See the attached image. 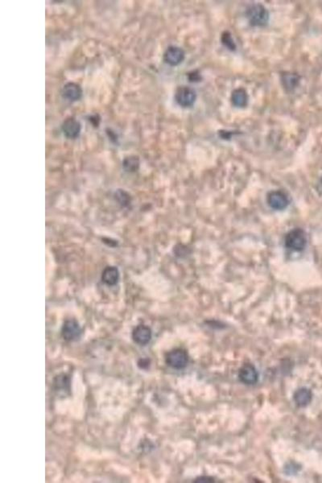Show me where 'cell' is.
<instances>
[{"label":"cell","instance_id":"1","mask_svg":"<svg viewBox=\"0 0 322 483\" xmlns=\"http://www.w3.org/2000/svg\"><path fill=\"white\" fill-rule=\"evenodd\" d=\"M248 20L252 26L264 27L268 23L269 14L268 10L261 4H255L250 6L247 12Z\"/></svg>","mask_w":322,"mask_h":483},{"label":"cell","instance_id":"2","mask_svg":"<svg viewBox=\"0 0 322 483\" xmlns=\"http://www.w3.org/2000/svg\"><path fill=\"white\" fill-rule=\"evenodd\" d=\"M307 239L306 233L302 229H294L288 233L285 237V245L292 251H302L305 249Z\"/></svg>","mask_w":322,"mask_h":483},{"label":"cell","instance_id":"3","mask_svg":"<svg viewBox=\"0 0 322 483\" xmlns=\"http://www.w3.org/2000/svg\"><path fill=\"white\" fill-rule=\"evenodd\" d=\"M189 363V355L185 350L175 349L166 355V363L174 369L185 368Z\"/></svg>","mask_w":322,"mask_h":483},{"label":"cell","instance_id":"4","mask_svg":"<svg viewBox=\"0 0 322 483\" xmlns=\"http://www.w3.org/2000/svg\"><path fill=\"white\" fill-rule=\"evenodd\" d=\"M196 92L188 86H180L175 93L176 102L181 106L189 107L193 106L196 101Z\"/></svg>","mask_w":322,"mask_h":483},{"label":"cell","instance_id":"5","mask_svg":"<svg viewBox=\"0 0 322 483\" xmlns=\"http://www.w3.org/2000/svg\"><path fill=\"white\" fill-rule=\"evenodd\" d=\"M61 335L64 340L73 342L81 338V329L77 321L67 320L61 328Z\"/></svg>","mask_w":322,"mask_h":483},{"label":"cell","instance_id":"6","mask_svg":"<svg viewBox=\"0 0 322 483\" xmlns=\"http://www.w3.org/2000/svg\"><path fill=\"white\" fill-rule=\"evenodd\" d=\"M268 205L276 210H285L289 204L288 196L281 191H273L268 195Z\"/></svg>","mask_w":322,"mask_h":483},{"label":"cell","instance_id":"7","mask_svg":"<svg viewBox=\"0 0 322 483\" xmlns=\"http://www.w3.org/2000/svg\"><path fill=\"white\" fill-rule=\"evenodd\" d=\"M239 378L243 384H248V385L256 384L259 379L257 370L252 364L246 363L239 370Z\"/></svg>","mask_w":322,"mask_h":483},{"label":"cell","instance_id":"8","mask_svg":"<svg viewBox=\"0 0 322 483\" xmlns=\"http://www.w3.org/2000/svg\"><path fill=\"white\" fill-rule=\"evenodd\" d=\"M184 59H185V52L183 50L176 46H170L167 48L164 54V61L172 66H176L181 64Z\"/></svg>","mask_w":322,"mask_h":483},{"label":"cell","instance_id":"9","mask_svg":"<svg viewBox=\"0 0 322 483\" xmlns=\"http://www.w3.org/2000/svg\"><path fill=\"white\" fill-rule=\"evenodd\" d=\"M64 135L69 139H76L79 136L81 133V124L74 118H69L65 119L61 126Z\"/></svg>","mask_w":322,"mask_h":483},{"label":"cell","instance_id":"10","mask_svg":"<svg viewBox=\"0 0 322 483\" xmlns=\"http://www.w3.org/2000/svg\"><path fill=\"white\" fill-rule=\"evenodd\" d=\"M132 338L135 343L140 346H145L152 339V330L148 326L140 325L135 327L132 333Z\"/></svg>","mask_w":322,"mask_h":483},{"label":"cell","instance_id":"11","mask_svg":"<svg viewBox=\"0 0 322 483\" xmlns=\"http://www.w3.org/2000/svg\"><path fill=\"white\" fill-rule=\"evenodd\" d=\"M63 96L64 98L75 102L78 101L82 96V89L79 85L74 82H69L64 85L62 89Z\"/></svg>","mask_w":322,"mask_h":483},{"label":"cell","instance_id":"12","mask_svg":"<svg viewBox=\"0 0 322 483\" xmlns=\"http://www.w3.org/2000/svg\"><path fill=\"white\" fill-rule=\"evenodd\" d=\"M102 280L106 285L114 286L119 280V269L116 267H106L102 272Z\"/></svg>","mask_w":322,"mask_h":483},{"label":"cell","instance_id":"13","mask_svg":"<svg viewBox=\"0 0 322 483\" xmlns=\"http://www.w3.org/2000/svg\"><path fill=\"white\" fill-rule=\"evenodd\" d=\"M293 399L298 406H307L312 400V392L308 388H301L295 392Z\"/></svg>","mask_w":322,"mask_h":483},{"label":"cell","instance_id":"14","mask_svg":"<svg viewBox=\"0 0 322 483\" xmlns=\"http://www.w3.org/2000/svg\"><path fill=\"white\" fill-rule=\"evenodd\" d=\"M232 103L237 107H244L247 106L248 101V96L245 89H237L234 90L231 95Z\"/></svg>","mask_w":322,"mask_h":483},{"label":"cell","instance_id":"15","mask_svg":"<svg viewBox=\"0 0 322 483\" xmlns=\"http://www.w3.org/2000/svg\"><path fill=\"white\" fill-rule=\"evenodd\" d=\"M139 166V160L137 156H128L123 161V167L127 172H136Z\"/></svg>","mask_w":322,"mask_h":483},{"label":"cell","instance_id":"16","mask_svg":"<svg viewBox=\"0 0 322 483\" xmlns=\"http://www.w3.org/2000/svg\"><path fill=\"white\" fill-rule=\"evenodd\" d=\"M55 387H56V391L69 389V380H68V378L64 376V375L57 376L56 381H55Z\"/></svg>","mask_w":322,"mask_h":483},{"label":"cell","instance_id":"17","mask_svg":"<svg viewBox=\"0 0 322 483\" xmlns=\"http://www.w3.org/2000/svg\"><path fill=\"white\" fill-rule=\"evenodd\" d=\"M115 197H116L117 199L119 201V203L121 205H123V206H126V205H128L131 202V199H130V196L127 194L124 191L119 190L115 193Z\"/></svg>","mask_w":322,"mask_h":483},{"label":"cell","instance_id":"18","mask_svg":"<svg viewBox=\"0 0 322 483\" xmlns=\"http://www.w3.org/2000/svg\"><path fill=\"white\" fill-rule=\"evenodd\" d=\"M283 81L285 82V85L286 88H292L294 87L297 83L298 82V77L296 76V75L293 74H287L285 75V77L283 79Z\"/></svg>","mask_w":322,"mask_h":483},{"label":"cell","instance_id":"19","mask_svg":"<svg viewBox=\"0 0 322 483\" xmlns=\"http://www.w3.org/2000/svg\"><path fill=\"white\" fill-rule=\"evenodd\" d=\"M222 41H223V44L227 48H228L229 49L235 50V48H236L235 43H234L233 39H232L231 34L229 33V32H224L223 34Z\"/></svg>","mask_w":322,"mask_h":483},{"label":"cell","instance_id":"20","mask_svg":"<svg viewBox=\"0 0 322 483\" xmlns=\"http://www.w3.org/2000/svg\"><path fill=\"white\" fill-rule=\"evenodd\" d=\"M214 479L210 477H201L196 480L195 483H214Z\"/></svg>","mask_w":322,"mask_h":483}]
</instances>
